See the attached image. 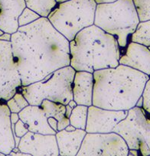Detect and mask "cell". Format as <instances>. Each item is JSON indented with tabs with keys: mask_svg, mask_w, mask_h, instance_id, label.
<instances>
[{
	"mask_svg": "<svg viewBox=\"0 0 150 156\" xmlns=\"http://www.w3.org/2000/svg\"><path fill=\"white\" fill-rule=\"evenodd\" d=\"M92 105L112 110H129L142 97L149 76L127 66L96 70Z\"/></svg>",
	"mask_w": 150,
	"mask_h": 156,
	"instance_id": "2",
	"label": "cell"
},
{
	"mask_svg": "<svg viewBox=\"0 0 150 156\" xmlns=\"http://www.w3.org/2000/svg\"><path fill=\"white\" fill-rule=\"evenodd\" d=\"M76 70L66 66L48 74L42 80L22 86V93L30 105L40 106L44 100L67 105L73 99L72 83Z\"/></svg>",
	"mask_w": 150,
	"mask_h": 156,
	"instance_id": "5",
	"label": "cell"
},
{
	"mask_svg": "<svg viewBox=\"0 0 150 156\" xmlns=\"http://www.w3.org/2000/svg\"><path fill=\"white\" fill-rule=\"evenodd\" d=\"M128 110H112L98 106H88L85 131L88 133H108L124 119Z\"/></svg>",
	"mask_w": 150,
	"mask_h": 156,
	"instance_id": "10",
	"label": "cell"
},
{
	"mask_svg": "<svg viewBox=\"0 0 150 156\" xmlns=\"http://www.w3.org/2000/svg\"><path fill=\"white\" fill-rule=\"evenodd\" d=\"M5 103L8 106L10 112H17V113H19L24 108L29 105L26 98L19 91H17L12 97H11L9 100L5 102Z\"/></svg>",
	"mask_w": 150,
	"mask_h": 156,
	"instance_id": "22",
	"label": "cell"
},
{
	"mask_svg": "<svg viewBox=\"0 0 150 156\" xmlns=\"http://www.w3.org/2000/svg\"><path fill=\"white\" fill-rule=\"evenodd\" d=\"M142 108L150 116V78L147 80L142 94Z\"/></svg>",
	"mask_w": 150,
	"mask_h": 156,
	"instance_id": "25",
	"label": "cell"
},
{
	"mask_svg": "<svg viewBox=\"0 0 150 156\" xmlns=\"http://www.w3.org/2000/svg\"><path fill=\"white\" fill-rule=\"evenodd\" d=\"M22 86L11 41L0 40V101L6 102Z\"/></svg>",
	"mask_w": 150,
	"mask_h": 156,
	"instance_id": "9",
	"label": "cell"
},
{
	"mask_svg": "<svg viewBox=\"0 0 150 156\" xmlns=\"http://www.w3.org/2000/svg\"><path fill=\"white\" fill-rule=\"evenodd\" d=\"M18 148L29 155H59L55 135H45L28 132L21 138Z\"/></svg>",
	"mask_w": 150,
	"mask_h": 156,
	"instance_id": "11",
	"label": "cell"
},
{
	"mask_svg": "<svg viewBox=\"0 0 150 156\" xmlns=\"http://www.w3.org/2000/svg\"><path fill=\"white\" fill-rule=\"evenodd\" d=\"M129 148L117 133H88L84 138L77 156H128Z\"/></svg>",
	"mask_w": 150,
	"mask_h": 156,
	"instance_id": "8",
	"label": "cell"
},
{
	"mask_svg": "<svg viewBox=\"0 0 150 156\" xmlns=\"http://www.w3.org/2000/svg\"><path fill=\"white\" fill-rule=\"evenodd\" d=\"M140 154L139 153V150L136 149H129V152H128V155H133V156H136Z\"/></svg>",
	"mask_w": 150,
	"mask_h": 156,
	"instance_id": "33",
	"label": "cell"
},
{
	"mask_svg": "<svg viewBox=\"0 0 150 156\" xmlns=\"http://www.w3.org/2000/svg\"><path fill=\"white\" fill-rule=\"evenodd\" d=\"M96 7L94 0H67L57 4L47 18L70 41L81 30L94 25Z\"/></svg>",
	"mask_w": 150,
	"mask_h": 156,
	"instance_id": "6",
	"label": "cell"
},
{
	"mask_svg": "<svg viewBox=\"0 0 150 156\" xmlns=\"http://www.w3.org/2000/svg\"><path fill=\"white\" fill-rule=\"evenodd\" d=\"M139 19L133 0H117L112 3L98 4L94 25L116 38L121 54L130 42Z\"/></svg>",
	"mask_w": 150,
	"mask_h": 156,
	"instance_id": "4",
	"label": "cell"
},
{
	"mask_svg": "<svg viewBox=\"0 0 150 156\" xmlns=\"http://www.w3.org/2000/svg\"><path fill=\"white\" fill-rule=\"evenodd\" d=\"M20 119L19 118V115L17 112H11L10 114V120H11L12 124H16L18 121Z\"/></svg>",
	"mask_w": 150,
	"mask_h": 156,
	"instance_id": "29",
	"label": "cell"
},
{
	"mask_svg": "<svg viewBox=\"0 0 150 156\" xmlns=\"http://www.w3.org/2000/svg\"><path fill=\"white\" fill-rule=\"evenodd\" d=\"M136 106H138V107H142V97H139L137 103H136Z\"/></svg>",
	"mask_w": 150,
	"mask_h": 156,
	"instance_id": "36",
	"label": "cell"
},
{
	"mask_svg": "<svg viewBox=\"0 0 150 156\" xmlns=\"http://www.w3.org/2000/svg\"><path fill=\"white\" fill-rule=\"evenodd\" d=\"M40 18L41 16L38 13L25 7L18 18V24H19V27L25 26V25L32 23Z\"/></svg>",
	"mask_w": 150,
	"mask_h": 156,
	"instance_id": "24",
	"label": "cell"
},
{
	"mask_svg": "<svg viewBox=\"0 0 150 156\" xmlns=\"http://www.w3.org/2000/svg\"><path fill=\"white\" fill-rule=\"evenodd\" d=\"M3 33H4V31H2V30H1V29H0V35H1V34H3Z\"/></svg>",
	"mask_w": 150,
	"mask_h": 156,
	"instance_id": "39",
	"label": "cell"
},
{
	"mask_svg": "<svg viewBox=\"0 0 150 156\" xmlns=\"http://www.w3.org/2000/svg\"><path fill=\"white\" fill-rule=\"evenodd\" d=\"M40 106L44 111L46 117H54L58 121L65 116V105L56 103L48 100H44L41 102Z\"/></svg>",
	"mask_w": 150,
	"mask_h": 156,
	"instance_id": "21",
	"label": "cell"
},
{
	"mask_svg": "<svg viewBox=\"0 0 150 156\" xmlns=\"http://www.w3.org/2000/svg\"><path fill=\"white\" fill-rule=\"evenodd\" d=\"M119 64L150 75V50L143 44L130 41L122 53Z\"/></svg>",
	"mask_w": 150,
	"mask_h": 156,
	"instance_id": "12",
	"label": "cell"
},
{
	"mask_svg": "<svg viewBox=\"0 0 150 156\" xmlns=\"http://www.w3.org/2000/svg\"><path fill=\"white\" fill-rule=\"evenodd\" d=\"M65 107H66V110H65V116L67 117V118H69L70 115V114H71V112H72V108L70 107V106H69L68 105H65Z\"/></svg>",
	"mask_w": 150,
	"mask_h": 156,
	"instance_id": "32",
	"label": "cell"
},
{
	"mask_svg": "<svg viewBox=\"0 0 150 156\" xmlns=\"http://www.w3.org/2000/svg\"><path fill=\"white\" fill-rule=\"evenodd\" d=\"M57 2L58 3H59V2H64V1H67V0H56Z\"/></svg>",
	"mask_w": 150,
	"mask_h": 156,
	"instance_id": "37",
	"label": "cell"
},
{
	"mask_svg": "<svg viewBox=\"0 0 150 156\" xmlns=\"http://www.w3.org/2000/svg\"><path fill=\"white\" fill-rule=\"evenodd\" d=\"M149 78H150V75H149Z\"/></svg>",
	"mask_w": 150,
	"mask_h": 156,
	"instance_id": "40",
	"label": "cell"
},
{
	"mask_svg": "<svg viewBox=\"0 0 150 156\" xmlns=\"http://www.w3.org/2000/svg\"><path fill=\"white\" fill-rule=\"evenodd\" d=\"M12 50L22 86L42 80L48 74L70 65L69 41L41 17L19 27L12 34Z\"/></svg>",
	"mask_w": 150,
	"mask_h": 156,
	"instance_id": "1",
	"label": "cell"
},
{
	"mask_svg": "<svg viewBox=\"0 0 150 156\" xmlns=\"http://www.w3.org/2000/svg\"><path fill=\"white\" fill-rule=\"evenodd\" d=\"M28 132V128L26 125L22 120L19 119L16 124H15V130L13 132V135H16V136L19 138H22V136H25Z\"/></svg>",
	"mask_w": 150,
	"mask_h": 156,
	"instance_id": "26",
	"label": "cell"
},
{
	"mask_svg": "<svg viewBox=\"0 0 150 156\" xmlns=\"http://www.w3.org/2000/svg\"><path fill=\"white\" fill-rule=\"evenodd\" d=\"M88 106L84 105H77L72 109L69 119L70 124L79 129H84L86 128L88 119Z\"/></svg>",
	"mask_w": 150,
	"mask_h": 156,
	"instance_id": "20",
	"label": "cell"
},
{
	"mask_svg": "<svg viewBox=\"0 0 150 156\" xmlns=\"http://www.w3.org/2000/svg\"><path fill=\"white\" fill-rule=\"evenodd\" d=\"M12 34L8 32H4L3 34L0 35V40L5 41H11Z\"/></svg>",
	"mask_w": 150,
	"mask_h": 156,
	"instance_id": "30",
	"label": "cell"
},
{
	"mask_svg": "<svg viewBox=\"0 0 150 156\" xmlns=\"http://www.w3.org/2000/svg\"><path fill=\"white\" fill-rule=\"evenodd\" d=\"M19 115L21 120L26 125L28 132L45 135L56 134V132L49 126L48 118L40 106L29 104L20 111Z\"/></svg>",
	"mask_w": 150,
	"mask_h": 156,
	"instance_id": "13",
	"label": "cell"
},
{
	"mask_svg": "<svg viewBox=\"0 0 150 156\" xmlns=\"http://www.w3.org/2000/svg\"><path fill=\"white\" fill-rule=\"evenodd\" d=\"M130 41L143 44L150 50V20L139 22Z\"/></svg>",
	"mask_w": 150,
	"mask_h": 156,
	"instance_id": "19",
	"label": "cell"
},
{
	"mask_svg": "<svg viewBox=\"0 0 150 156\" xmlns=\"http://www.w3.org/2000/svg\"><path fill=\"white\" fill-rule=\"evenodd\" d=\"M27 8L35 12L41 17L47 18L56 7V0H25Z\"/></svg>",
	"mask_w": 150,
	"mask_h": 156,
	"instance_id": "18",
	"label": "cell"
},
{
	"mask_svg": "<svg viewBox=\"0 0 150 156\" xmlns=\"http://www.w3.org/2000/svg\"><path fill=\"white\" fill-rule=\"evenodd\" d=\"M139 22L150 20V0H133Z\"/></svg>",
	"mask_w": 150,
	"mask_h": 156,
	"instance_id": "23",
	"label": "cell"
},
{
	"mask_svg": "<svg viewBox=\"0 0 150 156\" xmlns=\"http://www.w3.org/2000/svg\"><path fill=\"white\" fill-rule=\"evenodd\" d=\"M5 154H4L3 152H2V151H0V156H5Z\"/></svg>",
	"mask_w": 150,
	"mask_h": 156,
	"instance_id": "38",
	"label": "cell"
},
{
	"mask_svg": "<svg viewBox=\"0 0 150 156\" xmlns=\"http://www.w3.org/2000/svg\"><path fill=\"white\" fill-rule=\"evenodd\" d=\"M25 7V0H0V29L16 32L19 27L18 18Z\"/></svg>",
	"mask_w": 150,
	"mask_h": 156,
	"instance_id": "14",
	"label": "cell"
},
{
	"mask_svg": "<svg viewBox=\"0 0 150 156\" xmlns=\"http://www.w3.org/2000/svg\"><path fill=\"white\" fill-rule=\"evenodd\" d=\"M10 114L5 102L0 101V151L5 155H9L16 147Z\"/></svg>",
	"mask_w": 150,
	"mask_h": 156,
	"instance_id": "17",
	"label": "cell"
},
{
	"mask_svg": "<svg viewBox=\"0 0 150 156\" xmlns=\"http://www.w3.org/2000/svg\"><path fill=\"white\" fill-rule=\"evenodd\" d=\"M70 124V119L67 117L64 116L61 119L58 121V131L64 129Z\"/></svg>",
	"mask_w": 150,
	"mask_h": 156,
	"instance_id": "27",
	"label": "cell"
},
{
	"mask_svg": "<svg viewBox=\"0 0 150 156\" xmlns=\"http://www.w3.org/2000/svg\"><path fill=\"white\" fill-rule=\"evenodd\" d=\"M67 105H68L69 106H70V107L72 108V109H73V108L75 107V106H77V103L75 102V100H73V99H72V100H70V101L68 102V103H67Z\"/></svg>",
	"mask_w": 150,
	"mask_h": 156,
	"instance_id": "34",
	"label": "cell"
},
{
	"mask_svg": "<svg viewBox=\"0 0 150 156\" xmlns=\"http://www.w3.org/2000/svg\"><path fill=\"white\" fill-rule=\"evenodd\" d=\"M64 129H65L66 131L72 132V131H74V130H75V129H77L75 128V127L73 126H72L71 124H69V125L67 126L66 127V128Z\"/></svg>",
	"mask_w": 150,
	"mask_h": 156,
	"instance_id": "35",
	"label": "cell"
},
{
	"mask_svg": "<svg viewBox=\"0 0 150 156\" xmlns=\"http://www.w3.org/2000/svg\"><path fill=\"white\" fill-rule=\"evenodd\" d=\"M112 132L125 140L129 149L139 150L142 155H150V116L142 107L129 109L125 119Z\"/></svg>",
	"mask_w": 150,
	"mask_h": 156,
	"instance_id": "7",
	"label": "cell"
},
{
	"mask_svg": "<svg viewBox=\"0 0 150 156\" xmlns=\"http://www.w3.org/2000/svg\"><path fill=\"white\" fill-rule=\"evenodd\" d=\"M94 74L88 71H76L72 83L73 99L77 105L90 106L93 103Z\"/></svg>",
	"mask_w": 150,
	"mask_h": 156,
	"instance_id": "15",
	"label": "cell"
},
{
	"mask_svg": "<svg viewBox=\"0 0 150 156\" xmlns=\"http://www.w3.org/2000/svg\"><path fill=\"white\" fill-rule=\"evenodd\" d=\"M86 134L87 132L84 129H79L72 132L66 131L65 129L57 132L55 136L59 150V155H77Z\"/></svg>",
	"mask_w": 150,
	"mask_h": 156,
	"instance_id": "16",
	"label": "cell"
},
{
	"mask_svg": "<svg viewBox=\"0 0 150 156\" xmlns=\"http://www.w3.org/2000/svg\"><path fill=\"white\" fill-rule=\"evenodd\" d=\"M70 66L76 71L94 73L119 65L121 50L114 36L92 25L69 41Z\"/></svg>",
	"mask_w": 150,
	"mask_h": 156,
	"instance_id": "3",
	"label": "cell"
},
{
	"mask_svg": "<svg viewBox=\"0 0 150 156\" xmlns=\"http://www.w3.org/2000/svg\"><path fill=\"white\" fill-rule=\"evenodd\" d=\"M95 2L97 3V5L98 4H106V3H112V2H114L117 0H94Z\"/></svg>",
	"mask_w": 150,
	"mask_h": 156,
	"instance_id": "31",
	"label": "cell"
},
{
	"mask_svg": "<svg viewBox=\"0 0 150 156\" xmlns=\"http://www.w3.org/2000/svg\"><path fill=\"white\" fill-rule=\"evenodd\" d=\"M48 122L51 128L57 133L58 132V120L54 117H49V118H48Z\"/></svg>",
	"mask_w": 150,
	"mask_h": 156,
	"instance_id": "28",
	"label": "cell"
}]
</instances>
